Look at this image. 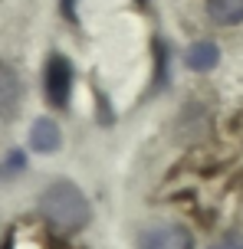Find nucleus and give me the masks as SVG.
<instances>
[{
  "instance_id": "nucleus-1",
  "label": "nucleus",
  "mask_w": 243,
  "mask_h": 249,
  "mask_svg": "<svg viewBox=\"0 0 243 249\" xmlns=\"http://www.w3.org/2000/svg\"><path fill=\"white\" fill-rule=\"evenodd\" d=\"M39 213L46 223L59 233H76L89 223V200L73 180H56L43 190L39 197Z\"/></svg>"
},
{
  "instance_id": "nucleus-2",
  "label": "nucleus",
  "mask_w": 243,
  "mask_h": 249,
  "mask_svg": "<svg viewBox=\"0 0 243 249\" xmlns=\"http://www.w3.org/2000/svg\"><path fill=\"white\" fill-rule=\"evenodd\" d=\"M43 86H46V99H50V105H56V108H66V105H69V92H73V66H69L66 56H50Z\"/></svg>"
},
{
  "instance_id": "nucleus-3",
  "label": "nucleus",
  "mask_w": 243,
  "mask_h": 249,
  "mask_svg": "<svg viewBox=\"0 0 243 249\" xmlns=\"http://www.w3.org/2000/svg\"><path fill=\"white\" fill-rule=\"evenodd\" d=\"M138 249H194V239L184 226H151L141 233Z\"/></svg>"
},
{
  "instance_id": "nucleus-4",
  "label": "nucleus",
  "mask_w": 243,
  "mask_h": 249,
  "mask_svg": "<svg viewBox=\"0 0 243 249\" xmlns=\"http://www.w3.org/2000/svg\"><path fill=\"white\" fill-rule=\"evenodd\" d=\"M59 128H56V122H50V118H39L33 128H30V148L39 151V154H53V151L59 148Z\"/></svg>"
},
{
  "instance_id": "nucleus-5",
  "label": "nucleus",
  "mask_w": 243,
  "mask_h": 249,
  "mask_svg": "<svg viewBox=\"0 0 243 249\" xmlns=\"http://www.w3.org/2000/svg\"><path fill=\"white\" fill-rule=\"evenodd\" d=\"M17 105H20V79L13 69L0 66V118L13 115Z\"/></svg>"
},
{
  "instance_id": "nucleus-6",
  "label": "nucleus",
  "mask_w": 243,
  "mask_h": 249,
  "mask_svg": "<svg viewBox=\"0 0 243 249\" xmlns=\"http://www.w3.org/2000/svg\"><path fill=\"white\" fill-rule=\"evenodd\" d=\"M210 20L220 26H233L243 20V0H207Z\"/></svg>"
},
{
  "instance_id": "nucleus-7",
  "label": "nucleus",
  "mask_w": 243,
  "mask_h": 249,
  "mask_svg": "<svg viewBox=\"0 0 243 249\" xmlns=\"http://www.w3.org/2000/svg\"><path fill=\"white\" fill-rule=\"evenodd\" d=\"M217 59H220V50L214 46V43H194L191 50H187V56H184V62L191 66L194 72H207V69H214L217 66Z\"/></svg>"
},
{
  "instance_id": "nucleus-8",
  "label": "nucleus",
  "mask_w": 243,
  "mask_h": 249,
  "mask_svg": "<svg viewBox=\"0 0 243 249\" xmlns=\"http://www.w3.org/2000/svg\"><path fill=\"white\" fill-rule=\"evenodd\" d=\"M23 164H26L23 151H10V154H7V161L0 164V180H7L10 174H17V171H23Z\"/></svg>"
},
{
  "instance_id": "nucleus-9",
  "label": "nucleus",
  "mask_w": 243,
  "mask_h": 249,
  "mask_svg": "<svg viewBox=\"0 0 243 249\" xmlns=\"http://www.w3.org/2000/svg\"><path fill=\"white\" fill-rule=\"evenodd\" d=\"M210 249H243V239L240 236H227V239H220V243H214Z\"/></svg>"
},
{
  "instance_id": "nucleus-10",
  "label": "nucleus",
  "mask_w": 243,
  "mask_h": 249,
  "mask_svg": "<svg viewBox=\"0 0 243 249\" xmlns=\"http://www.w3.org/2000/svg\"><path fill=\"white\" fill-rule=\"evenodd\" d=\"M73 3H76V0H63V13H66V17H76V10H73Z\"/></svg>"
}]
</instances>
